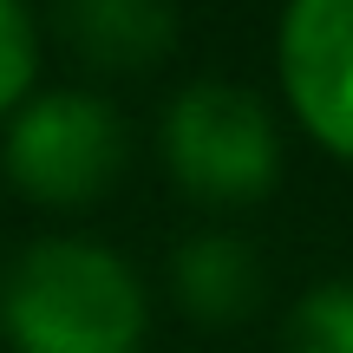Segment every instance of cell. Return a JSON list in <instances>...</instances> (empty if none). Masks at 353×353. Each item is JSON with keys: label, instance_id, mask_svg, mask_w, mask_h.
<instances>
[{"label": "cell", "instance_id": "cell-1", "mask_svg": "<svg viewBox=\"0 0 353 353\" xmlns=\"http://www.w3.org/2000/svg\"><path fill=\"white\" fill-rule=\"evenodd\" d=\"M0 321L20 353H138L144 288L112 249L33 242L0 288Z\"/></svg>", "mask_w": 353, "mask_h": 353}, {"label": "cell", "instance_id": "cell-2", "mask_svg": "<svg viewBox=\"0 0 353 353\" xmlns=\"http://www.w3.org/2000/svg\"><path fill=\"white\" fill-rule=\"evenodd\" d=\"M164 157L176 183L210 203H249L281 170L268 105L242 85H223V79H196V85L176 92L164 118Z\"/></svg>", "mask_w": 353, "mask_h": 353}, {"label": "cell", "instance_id": "cell-3", "mask_svg": "<svg viewBox=\"0 0 353 353\" xmlns=\"http://www.w3.org/2000/svg\"><path fill=\"white\" fill-rule=\"evenodd\" d=\"M0 164L39 203H92L125 170V125L92 92H46L13 118Z\"/></svg>", "mask_w": 353, "mask_h": 353}, {"label": "cell", "instance_id": "cell-4", "mask_svg": "<svg viewBox=\"0 0 353 353\" xmlns=\"http://www.w3.org/2000/svg\"><path fill=\"white\" fill-rule=\"evenodd\" d=\"M281 85L321 144L353 157V0H294L281 20Z\"/></svg>", "mask_w": 353, "mask_h": 353}, {"label": "cell", "instance_id": "cell-5", "mask_svg": "<svg viewBox=\"0 0 353 353\" xmlns=\"http://www.w3.org/2000/svg\"><path fill=\"white\" fill-rule=\"evenodd\" d=\"M59 26L99 72H144L176 46L170 0H59Z\"/></svg>", "mask_w": 353, "mask_h": 353}, {"label": "cell", "instance_id": "cell-6", "mask_svg": "<svg viewBox=\"0 0 353 353\" xmlns=\"http://www.w3.org/2000/svg\"><path fill=\"white\" fill-rule=\"evenodd\" d=\"M176 294L196 321H242L262 294V275H255V255L242 249L236 236H196L183 255H176Z\"/></svg>", "mask_w": 353, "mask_h": 353}, {"label": "cell", "instance_id": "cell-7", "mask_svg": "<svg viewBox=\"0 0 353 353\" xmlns=\"http://www.w3.org/2000/svg\"><path fill=\"white\" fill-rule=\"evenodd\" d=\"M288 353H353V288H314L288 314Z\"/></svg>", "mask_w": 353, "mask_h": 353}, {"label": "cell", "instance_id": "cell-8", "mask_svg": "<svg viewBox=\"0 0 353 353\" xmlns=\"http://www.w3.org/2000/svg\"><path fill=\"white\" fill-rule=\"evenodd\" d=\"M33 65H39L33 20H26L20 0H0V112L20 105V92L33 85Z\"/></svg>", "mask_w": 353, "mask_h": 353}]
</instances>
